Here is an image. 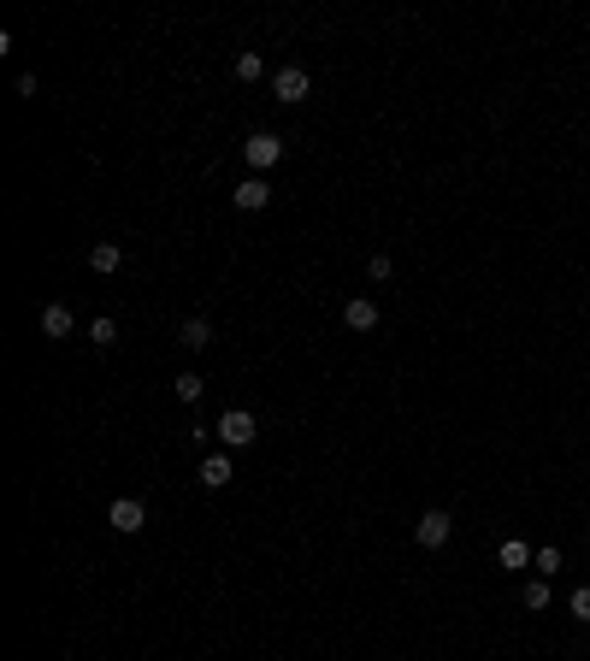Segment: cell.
<instances>
[{
    "label": "cell",
    "mask_w": 590,
    "mask_h": 661,
    "mask_svg": "<svg viewBox=\"0 0 590 661\" xmlns=\"http://www.w3.org/2000/svg\"><path fill=\"white\" fill-rule=\"evenodd\" d=\"M213 431H219V443H225V449H248L254 437H260V420H254L248 408H225Z\"/></svg>",
    "instance_id": "obj_1"
},
{
    "label": "cell",
    "mask_w": 590,
    "mask_h": 661,
    "mask_svg": "<svg viewBox=\"0 0 590 661\" xmlns=\"http://www.w3.org/2000/svg\"><path fill=\"white\" fill-rule=\"evenodd\" d=\"M308 95H313V77L301 65H283L278 77H272V100H283V107H301Z\"/></svg>",
    "instance_id": "obj_2"
},
{
    "label": "cell",
    "mask_w": 590,
    "mask_h": 661,
    "mask_svg": "<svg viewBox=\"0 0 590 661\" xmlns=\"http://www.w3.org/2000/svg\"><path fill=\"white\" fill-rule=\"evenodd\" d=\"M242 160H248L254 171H272L283 160V136H272V130H254L248 142H242Z\"/></svg>",
    "instance_id": "obj_3"
},
{
    "label": "cell",
    "mask_w": 590,
    "mask_h": 661,
    "mask_svg": "<svg viewBox=\"0 0 590 661\" xmlns=\"http://www.w3.org/2000/svg\"><path fill=\"white\" fill-rule=\"evenodd\" d=\"M449 532H455V520L443 514V508H431V514L413 520V544H420V549H443V544H449Z\"/></svg>",
    "instance_id": "obj_4"
},
{
    "label": "cell",
    "mask_w": 590,
    "mask_h": 661,
    "mask_svg": "<svg viewBox=\"0 0 590 661\" xmlns=\"http://www.w3.org/2000/svg\"><path fill=\"white\" fill-rule=\"evenodd\" d=\"M107 526H113V532H125V537H136L142 526H148V508H142L136 496H118V502L107 508Z\"/></svg>",
    "instance_id": "obj_5"
},
{
    "label": "cell",
    "mask_w": 590,
    "mask_h": 661,
    "mask_svg": "<svg viewBox=\"0 0 590 661\" xmlns=\"http://www.w3.org/2000/svg\"><path fill=\"white\" fill-rule=\"evenodd\" d=\"M71 331H77V313H71L65 301H54V308L42 313V337H48V343H65Z\"/></svg>",
    "instance_id": "obj_6"
},
{
    "label": "cell",
    "mask_w": 590,
    "mask_h": 661,
    "mask_svg": "<svg viewBox=\"0 0 590 661\" xmlns=\"http://www.w3.org/2000/svg\"><path fill=\"white\" fill-rule=\"evenodd\" d=\"M230 479H237V466H230V455H225V449L201 461V484H207V491H225Z\"/></svg>",
    "instance_id": "obj_7"
},
{
    "label": "cell",
    "mask_w": 590,
    "mask_h": 661,
    "mask_svg": "<svg viewBox=\"0 0 590 661\" xmlns=\"http://www.w3.org/2000/svg\"><path fill=\"white\" fill-rule=\"evenodd\" d=\"M266 201H272V183H266V178H242V183H237V207H242V213H260Z\"/></svg>",
    "instance_id": "obj_8"
},
{
    "label": "cell",
    "mask_w": 590,
    "mask_h": 661,
    "mask_svg": "<svg viewBox=\"0 0 590 661\" xmlns=\"http://www.w3.org/2000/svg\"><path fill=\"white\" fill-rule=\"evenodd\" d=\"M343 325H349V331H378V308L366 296H354L349 308H343Z\"/></svg>",
    "instance_id": "obj_9"
},
{
    "label": "cell",
    "mask_w": 590,
    "mask_h": 661,
    "mask_svg": "<svg viewBox=\"0 0 590 661\" xmlns=\"http://www.w3.org/2000/svg\"><path fill=\"white\" fill-rule=\"evenodd\" d=\"M532 555H537V549H532V544H520V537H508V544L496 549V561H502L508 573H520V567H532Z\"/></svg>",
    "instance_id": "obj_10"
},
{
    "label": "cell",
    "mask_w": 590,
    "mask_h": 661,
    "mask_svg": "<svg viewBox=\"0 0 590 661\" xmlns=\"http://www.w3.org/2000/svg\"><path fill=\"white\" fill-rule=\"evenodd\" d=\"M89 266H95L100 278H107V272L125 266V248H118V242H95V248H89Z\"/></svg>",
    "instance_id": "obj_11"
},
{
    "label": "cell",
    "mask_w": 590,
    "mask_h": 661,
    "mask_svg": "<svg viewBox=\"0 0 590 661\" xmlns=\"http://www.w3.org/2000/svg\"><path fill=\"white\" fill-rule=\"evenodd\" d=\"M178 343H183V349H207V343H213V325L207 319H183L178 325Z\"/></svg>",
    "instance_id": "obj_12"
},
{
    "label": "cell",
    "mask_w": 590,
    "mask_h": 661,
    "mask_svg": "<svg viewBox=\"0 0 590 661\" xmlns=\"http://www.w3.org/2000/svg\"><path fill=\"white\" fill-rule=\"evenodd\" d=\"M89 343L113 349V343H118V319H107V313H100V319H89Z\"/></svg>",
    "instance_id": "obj_13"
},
{
    "label": "cell",
    "mask_w": 590,
    "mask_h": 661,
    "mask_svg": "<svg viewBox=\"0 0 590 661\" xmlns=\"http://www.w3.org/2000/svg\"><path fill=\"white\" fill-rule=\"evenodd\" d=\"M237 77H242V83H260V77H266V59L254 54V48H248V54H237Z\"/></svg>",
    "instance_id": "obj_14"
},
{
    "label": "cell",
    "mask_w": 590,
    "mask_h": 661,
    "mask_svg": "<svg viewBox=\"0 0 590 661\" xmlns=\"http://www.w3.org/2000/svg\"><path fill=\"white\" fill-rule=\"evenodd\" d=\"M520 603H525V608H549V603H555V591H549V578H532V585L520 591Z\"/></svg>",
    "instance_id": "obj_15"
},
{
    "label": "cell",
    "mask_w": 590,
    "mask_h": 661,
    "mask_svg": "<svg viewBox=\"0 0 590 661\" xmlns=\"http://www.w3.org/2000/svg\"><path fill=\"white\" fill-rule=\"evenodd\" d=\"M201 390H207L201 372H178V402H201Z\"/></svg>",
    "instance_id": "obj_16"
},
{
    "label": "cell",
    "mask_w": 590,
    "mask_h": 661,
    "mask_svg": "<svg viewBox=\"0 0 590 661\" xmlns=\"http://www.w3.org/2000/svg\"><path fill=\"white\" fill-rule=\"evenodd\" d=\"M532 567H537V578H555V573H561V549H537Z\"/></svg>",
    "instance_id": "obj_17"
},
{
    "label": "cell",
    "mask_w": 590,
    "mask_h": 661,
    "mask_svg": "<svg viewBox=\"0 0 590 661\" xmlns=\"http://www.w3.org/2000/svg\"><path fill=\"white\" fill-rule=\"evenodd\" d=\"M567 608H573V620H590V585H578V591L567 596Z\"/></svg>",
    "instance_id": "obj_18"
},
{
    "label": "cell",
    "mask_w": 590,
    "mask_h": 661,
    "mask_svg": "<svg viewBox=\"0 0 590 661\" xmlns=\"http://www.w3.org/2000/svg\"><path fill=\"white\" fill-rule=\"evenodd\" d=\"M366 278H372V283L390 278V254H372V260H366Z\"/></svg>",
    "instance_id": "obj_19"
}]
</instances>
